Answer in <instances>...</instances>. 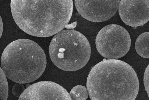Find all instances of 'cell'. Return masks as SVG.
Here are the masks:
<instances>
[{"instance_id": "obj_1", "label": "cell", "mask_w": 149, "mask_h": 100, "mask_svg": "<svg viewBox=\"0 0 149 100\" xmlns=\"http://www.w3.org/2000/svg\"><path fill=\"white\" fill-rule=\"evenodd\" d=\"M13 19L19 27L32 36H52L66 27L71 18L72 0H11Z\"/></svg>"}, {"instance_id": "obj_4", "label": "cell", "mask_w": 149, "mask_h": 100, "mask_svg": "<svg viewBox=\"0 0 149 100\" xmlns=\"http://www.w3.org/2000/svg\"><path fill=\"white\" fill-rule=\"evenodd\" d=\"M49 51L54 64L61 69L68 71H76L85 66L91 52L86 37L72 29L62 30L55 34Z\"/></svg>"}, {"instance_id": "obj_3", "label": "cell", "mask_w": 149, "mask_h": 100, "mask_svg": "<svg viewBox=\"0 0 149 100\" xmlns=\"http://www.w3.org/2000/svg\"><path fill=\"white\" fill-rule=\"evenodd\" d=\"M1 66L6 77L16 83H29L38 79L47 65L44 52L36 42L21 39L8 44L2 54Z\"/></svg>"}, {"instance_id": "obj_5", "label": "cell", "mask_w": 149, "mask_h": 100, "mask_svg": "<svg viewBox=\"0 0 149 100\" xmlns=\"http://www.w3.org/2000/svg\"><path fill=\"white\" fill-rule=\"evenodd\" d=\"M95 45L99 53L105 58L116 59L128 51L131 45L128 32L117 24L108 25L102 28L96 37Z\"/></svg>"}, {"instance_id": "obj_9", "label": "cell", "mask_w": 149, "mask_h": 100, "mask_svg": "<svg viewBox=\"0 0 149 100\" xmlns=\"http://www.w3.org/2000/svg\"><path fill=\"white\" fill-rule=\"evenodd\" d=\"M135 47L137 53L141 56L149 58V32H145L137 38Z\"/></svg>"}, {"instance_id": "obj_10", "label": "cell", "mask_w": 149, "mask_h": 100, "mask_svg": "<svg viewBox=\"0 0 149 100\" xmlns=\"http://www.w3.org/2000/svg\"><path fill=\"white\" fill-rule=\"evenodd\" d=\"M88 91L85 86L77 85L72 88L69 94L72 100H84L88 98Z\"/></svg>"}, {"instance_id": "obj_2", "label": "cell", "mask_w": 149, "mask_h": 100, "mask_svg": "<svg viewBox=\"0 0 149 100\" xmlns=\"http://www.w3.org/2000/svg\"><path fill=\"white\" fill-rule=\"evenodd\" d=\"M86 87L92 100H134L139 88L137 75L126 62L116 59L103 60L90 71Z\"/></svg>"}, {"instance_id": "obj_12", "label": "cell", "mask_w": 149, "mask_h": 100, "mask_svg": "<svg viewBox=\"0 0 149 100\" xmlns=\"http://www.w3.org/2000/svg\"><path fill=\"white\" fill-rule=\"evenodd\" d=\"M25 90L24 86L21 83H17L12 88V92L17 97H19Z\"/></svg>"}, {"instance_id": "obj_13", "label": "cell", "mask_w": 149, "mask_h": 100, "mask_svg": "<svg viewBox=\"0 0 149 100\" xmlns=\"http://www.w3.org/2000/svg\"><path fill=\"white\" fill-rule=\"evenodd\" d=\"M143 82L145 90L149 97V64L146 68L144 72Z\"/></svg>"}, {"instance_id": "obj_15", "label": "cell", "mask_w": 149, "mask_h": 100, "mask_svg": "<svg viewBox=\"0 0 149 100\" xmlns=\"http://www.w3.org/2000/svg\"></svg>"}, {"instance_id": "obj_8", "label": "cell", "mask_w": 149, "mask_h": 100, "mask_svg": "<svg viewBox=\"0 0 149 100\" xmlns=\"http://www.w3.org/2000/svg\"><path fill=\"white\" fill-rule=\"evenodd\" d=\"M118 10L121 19L129 26H139L149 20V0H121Z\"/></svg>"}, {"instance_id": "obj_14", "label": "cell", "mask_w": 149, "mask_h": 100, "mask_svg": "<svg viewBox=\"0 0 149 100\" xmlns=\"http://www.w3.org/2000/svg\"><path fill=\"white\" fill-rule=\"evenodd\" d=\"M3 29V26L2 20L1 17L0 20V34H1V37Z\"/></svg>"}, {"instance_id": "obj_11", "label": "cell", "mask_w": 149, "mask_h": 100, "mask_svg": "<svg viewBox=\"0 0 149 100\" xmlns=\"http://www.w3.org/2000/svg\"><path fill=\"white\" fill-rule=\"evenodd\" d=\"M8 94V85L6 76L0 68V99L7 100Z\"/></svg>"}, {"instance_id": "obj_6", "label": "cell", "mask_w": 149, "mask_h": 100, "mask_svg": "<svg viewBox=\"0 0 149 100\" xmlns=\"http://www.w3.org/2000/svg\"><path fill=\"white\" fill-rule=\"evenodd\" d=\"M120 0H74L77 10L83 18L94 22L107 21L116 13Z\"/></svg>"}, {"instance_id": "obj_7", "label": "cell", "mask_w": 149, "mask_h": 100, "mask_svg": "<svg viewBox=\"0 0 149 100\" xmlns=\"http://www.w3.org/2000/svg\"><path fill=\"white\" fill-rule=\"evenodd\" d=\"M18 100H72L69 94L63 87L51 81L34 83L27 88Z\"/></svg>"}]
</instances>
